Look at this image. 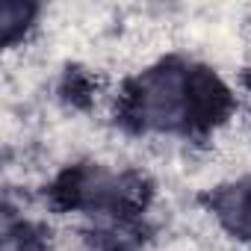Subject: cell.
I'll return each instance as SVG.
<instances>
[{
  "label": "cell",
  "instance_id": "1",
  "mask_svg": "<svg viewBox=\"0 0 251 251\" xmlns=\"http://www.w3.org/2000/svg\"><path fill=\"white\" fill-rule=\"evenodd\" d=\"M216 213L233 233L251 236V177L222 189L216 195Z\"/></svg>",
  "mask_w": 251,
  "mask_h": 251
}]
</instances>
